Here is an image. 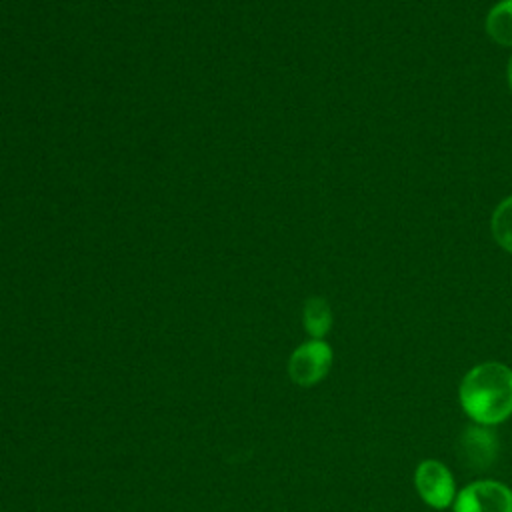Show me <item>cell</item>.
Masks as SVG:
<instances>
[{
    "label": "cell",
    "mask_w": 512,
    "mask_h": 512,
    "mask_svg": "<svg viewBox=\"0 0 512 512\" xmlns=\"http://www.w3.org/2000/svg\"><path fill=\"white\" fill-rule=\"evenodd\" d=\"M332 364V350L322 340H312L302 344L290 358V374L292 378L302 384L310 386L318 382Z\"/></svg>",
    "instance_id": "4"
},
{
    "label": "cell",
    "mask_w": 512,
    "mask_h": 512,
    "mask_svg": "<svg viewBox=\"0 0 512 512\" xmlns=\"http://www.w3.org/2000/svg\"><path fill=\"white\" fill-rule=\"evenodd\" d=\"M506 78H508V86H510V92H512V56L508 60V68H506Z\"/></svg>",
    "instance_id": "9"
},
{
    "label": "cell",
    "mask_w": 512,
    "mask_h": 512,
    "mask_svg": "<svg viewBox=\"0 0 512 512\" xmlns=\"http://www.w3.org/2000/svg\"><path fill=\"white\" fill-rule=\"evenodd\" d=\"M490 232L496 244L512 254V196L504 198L492 212Z\"/></svg>",
    "instance_id": "8"
},
{
    "label": "cell",
    "mask_w": 512,
    "mask_h": 512,
    "mask_svg": "<svg viewBox=\"0 0 512 512\" xmlns=\"http://www.w3.org/2000/svg\"><path fill=\"white\" fill-rule=\"evenodd\" d=\"M498 452V438L492 430L484 428L482 424L470 426L460 436V458L468 462V466L480 470L488 468Z\"/></svg>",
    "instance_id": "5"
},
{
    "label": "cell",
    "mask_w": 512,
    "mask_h": 512,
    "mask_svg": "<svg viewBox=\"0 0 512 512\" xmlns=\"http://www.w3.org/2000/svg\"><path fill=\"white\" fill-rule=\"evenodd\" d=\"M414 484L420 498L432 508H446L454 500V480L450 470L438 460H424L418 464Z\"/></svg>",
    "instance_id": "3"
},
{
    "label": "cell",
    "mask_w": 512,
    "mask_h": 512,
    "mask_svg": "<svg viewBox=\"0 0 512 512\" xmlns=\"http://www.w3.org/2000/svg\"><path fill=\"white\" fill-rule=\"evenodd\" d=\"M460 404L478 424H498L512 414V370L484 362L468 370L460 384Z\"/></svg>",
    "instance_id": "1"
},
{
    "label": "cell",
    "mask_w": 512,
    "mask_h": 512,
    "mask_svg": "<svg viewBox=\"0 0 512 512\" xmlns=\"http://www.w3.org/2000/svg\"><path fill=\"white\" fill-rule=\"evenodd\" d=\"M488 36L502 46L512 48V0H500L486 14Z\"/></svg>",
    "instance_id": "6"
},
{
    "label": "cell",
    "mask_w": 512,
    "mask_h": 512,
    "mask_svg": "<svg viewBox=\"0 0 512 512\" xmlns=\"http://www.w3.org/2000/svg\"><path fill=\"white\" fill-rule=\"evenodd\" d=\"M304 326L316 340H320L330 330L332 312H330V306L324 298L314 296V298L306 300V304H304Z\"/></svg>",
    "instance_id": "7"
},
{
    "label": "cell",
    "mask_w": 512,
    "mask_h": 512,
    "mask_svg": "<svg viewBox=\"0 0 512 512\" xmlns=\"http://www.w3.org/2000/svg\"><path fill=\"white\" fill-rule=\"evenodd\" d=\"M454 512H512V490L496 480L472 482L456 496Z\"/></svg>",
    "instance_id": "2"
}]
</instances>
